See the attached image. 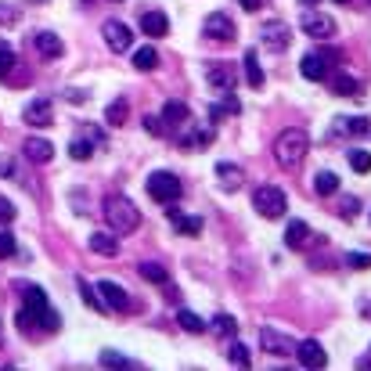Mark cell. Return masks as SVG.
Returning a JSON list of instances; mask_svg holds the SVG:
<instances>
[{
    "label": "cell",
    "instance_id": "6da1fadb",
    "mask_svg": "<svg viewBox=\"0 0 371 371\" xmlns=\"http://www.w3.org/2000/svg\"><path fill=\"white\" fill-rule=\"evenodd\" d=\"M306 152H310V137H306V130H299V127L278 134V141H274V159H278V166H285V170L303 166Z\"/></svg>",
    "mask_w": 371,
    "mask_h": 371
},
{
    "label": "cell",
    "instance_id": "7a4b0ae2",
    "mask_svg": "<svg viewBox=\"0 0 371 371\" xmlns=\"http://www.w3.org/2000/svg\"><path fill=\"white\" fill-rule=\"evenodd\" d=\"M105 216H109L116 235H130V231H137V223H141V210L130 198H123V195H112L105 202Z\"/></svg>",
    "mask_w": 371,
    "mask_h": 371
},
{
    "label": "cell",
    "instance_id": "3957f363",
    "mask_svg": "<svg viewBox=\"0 0 371 371\" xmlns=\"http://www.w3.org/2000/svg\"><path fill=\"white\" fill-rule=\"evenodd\" d=\"M253 205H256V213L260 216H271V220H278L281 213H285V191L281 188H271V184H263V188H256L253 191Z\"/></svg>",
    "mask_w": 371,
    "mask_h": 371
},
{
    "label": "cell",
    "instance_id": "277c9868",
    "mask_svg": "<svg viewBox=\"0 0 371 371\" xmlns=\"http://www.w3.org/2000/svg\"><path fill=\"white\" fill-rule=\"evenodd\" d=\"M299 26H303V33H306V36H314V40H332V36L339 33V26H336V18H332V15H324V11H310V8L303 11Z\"/></svg>",
    "mask_w": 371,
    "mask_h": 371
},
{
    "label": "cell",
    "instance_id": "5b68a950",
    "mask_svg": "<svg viewBox=\"0 0 371 371\" xmlns=\"http://www.w3.org/2000/svg\"><path fill=\"white\" fill-rule=\"evenodd\" d=\"M148 195L155 202H177L180 198V180L170 173V170H155L148 177Z\"/></svg>",
    "mask_w": 371,
    "mask_h": 371
},
{
    "label": "cell",
    "instance_id": "8992f818",
    "mask_svg": "<svg viewBox=\"0 0 371 371\" xmlns=\"http://www.w3.org/2000/svg\"><path fill=\"white\" fill-rule=\"evenodd\" d=\"M202 33L210 36V40H216V44H228V40H235V22H231V15H223V11H213L210 18L202 22Z\"/></svg>",
    "mask_w": 371,
    "mask_h": 371
},
{
    "label": "cell",
    "instance_id": "52a82bcc",
    "mask_svg": "<svg viewBox=\"0 0 371 371\" xmlns=\"http://www.w3.org/2000/svg\"><path fill=\"white\" fill-rule=\"evenodd\" d=\"M260 346L267 349V354H274V357H288V354H296V339L292 336H281L274 332V328H260Z\"/></svg>",
    "mask_w": 371,
    "mask_h": 371
},
{
    "label": "cell",
    "instance_id": "ba28073f",
    "mask_svg": "<svg viewBox=\"0 0 371 371\" xmlns=\"http://www.w3.org/2000/svg\"><path fill=\"white\" fill-rule=\"evenodd\" d=\"M260 40H263V47H271V51H285L288 44H292V29H288V22H267L260 29Z\"/></svg>",
    "mask_w": 371,
    "mask_h": 371
},
{
    "label": "cell",
    "instance_id": "9c48e42d",
    "mask_svg": "<svg viewBox=\"0 0 371 371\" xmlns=\"http://www.w3.org/2000/svg\"><path fill=\"white\" fill-rule=\"evenodd\" d=\"M101 33H105V44L119 54V51H130V44H134V33H130V26L127 22H116V18H109L105 26H101Z\"/></svg>",
    "mask_w": 371,
    "mask_h": 371
},
{
    "label": "cell",
    "instance_id": "30bf717a",
    "mask_svg": "<svg viewBox=\"0 0 371 371\" xmlns=\"http://www.w3.org/2000/svg\"><path fill=\"white\" fill-rule=\"evenodd\" d=\"M296 357H299L303 368H324V364H328V354H324V346H321L317 339L299 342V346H296Z\"/></svg>",
    "mask_w": 371,
    "mask_h": 371
},
{
    "label": "cell",
    "instance_id": "8fae6325",
    "mask_svg": "<svg viewBox=\"0 0 371 371\" xmlns=\"http://www.w3.org/2000/svg\"><path fill=\"white\" fill-rule=\"evenodd\" d=\"M97 292H101V299H105V306H112V310H130V296H127V288H123V285L97 281Z\"/></svg>",
    "mask_w": 371,
    "mask_h": 371
},
{
    "label": "cell",
    "instance_id": "7c38bea8",
    "mask_svg": "<svg viewBox=\"0 0 371 371\" xmlns=\"http://www.w3.org/2000/svg\"><path fill=\"white\" fill-rule=\"evenodd\" d=\"M26 123L29 127H51L54 123V109H51V101L47 97H36L26 105Z\"/></svg>",
    "mask_w": 371,
    "mask_h": 371
},
{
    "label": "cell",
    "instance_id": "4fadbf2b",
    "mask_svg": "<svg viewBox=\"0 0 371 371\" xmlns=\"http://www.w3.org/2000/svg\"><path fill=\"white\" fill-rule=\"evenodd\" d=\"M285 242H288V249H306V245L314 242L310 223H303V220H288V228H285Z\"/></svg>",
    "mask_w": 371,
    "mask_h": 371
},
{
    "label": "cell",
    "instance_id": "5bb4252c",
    "mask_svg": "<svg viewBox=\"0 0 371 371\" xmlns=\"http://www.w3.org/2000/svg\"><path fill=\"white\" fill-rule=\"evenodd\" d=\"M205 84H210L213 90H235V69L231 65H210L205 69Z\"/></svg>",
    "mask_w": 371,
    "mask_h": 371
},
{
    "label": "cell",
    "instance_id": "9a60e30c",
    "mask_svg": "<svg viewBox=\"0 0 371 371\" xmlns=\"http://www.w3.org/2000/svg\"><path fill=\"white\" fill-rule=\"evenodd\" d=\"M141 33H148V36H166V33H170L166 15H162V11H141Z\"/></svg>",
    "mask_w": 371,
    "mask_h": 371
},
{
    "label": "cell",
    "instance_id": "2e32d148",
    "mask_svg": "<svg viewBox=\"0 0 371 371\" xmlns=\"http://www.w3.org/2000/svg\"><path fill=\"white\" fill-rule=\"evenodd\" d=\"M166 216H170V223H173V228H177L180 235H188V238L202 235V220H198V216H184L180 210H173V205L166 210Z\"/></svg>",
    "mask_w": 371,
    "mask_h": 371
},
{
    "label": "cell",
    "instance_id": "e0dca14e",
    "mask_svg": "<svg viewBox=\"0 0 371 371\" xmlns=\"http://www.w3.org/2000/svg\"><path fill=\"white\" fill-rule=\"evenodd\" d=\"M299 72L306 76V79H324L328 76V65H324V54H303V61H299Z\"/></svg>",
    "mask_w": 371,
    "mask_h": 371
},
{
    "label": "cell",
    "instance_id": "ac0fdd59",
    "mask_svg": "<svg viewBox=\"0 0 371 371\" xmlns=\"http://www.w3.org/2000/svg\"><path fill=\"white\" fill-rule=\"evenodd\" d=\"M26 159H33V162H51V159H54V144L44 141V137H29V141H26Z\"/></svg>",
    "mask_w": 371,
    "mask_h": 371
},
{
    "label": "cell",
    "instance_id": "d6986e66",
    "mask_svg": "<svg viewBox=\"0 0 371 371\" xmlns=\"http://www.w3.org/2000/svg\"><path fill=\"white\" fill-rule=\"evenodd\" d=\"M33 44H36V51L44 54V58H58L61 51H65V44L58 40V33H36Z\"/></svg>",
    "mask_w": 371,
    "mask_h": 371
},
{
    "label": "cell",
    "instance_id": "ffe728a7",
    "mask_svg": "<svg viewBox=\"0 0 371 371\" xmlns=\"http://www.w3.org/2000/svg\"><path fill=\"white\" fill-rule=\"evenodd\" d=\"M90 249H94L97 256H116V253H119V238L109 235V231H94V235H90Z\"/></svg>",
    "mask_w": 371,
    "mask_h": 371
},
{
    "label": "cell",
    "instance_id": "44dd1931",
    "mask_svg": "<svg viewBox=\"0 0 371 371\" xmlns=\"http://www.w3.org/2000/svg\"><path fill=\"white\" fill-rule=\"evenodd\" d=\"M162 119H166L170 123V127H180V123H188L191 119V109L188 105H184V101H166V105H162Z\"/></svg>",
    "mask_w": 371,
    "mask_h": 371
},
{
    "label": "cell",
    "instance_id": "7402d4cb",
    "mask_svg": "<svg viewBox=\"0 0 371 371\" xmlns=\"http://www.w3.org/2000/svg\"><path fill=\"white\" fill-rule=\"evenodd\" d=\"M97 141H101V134H94V130L87 134V141H84V137H76V141L69 144V155H72L76 162H84V159H90V155H94V144H97Z\"/></svg>",
    "mask_w": 371,
    "mask_h": 371
},
{
    "label": "cell",
    "instance_id": "603a6c76",
    "mask_svg": "<svg viewBox=\"0 0 371 371\" xmlns=\"http://www.w3.org/2000/svg\"><path fill=\"white\" fill-rule=\"evenodd\" d=\"M242 65H245V79H249V87H253V90H260L267 76H263V69H260L256 51H245V61H242Z\"/></svg>",
    "mask_w": 371,
    "mask_h": 371
},
{
    "label": "cell",
    "instance_id": "cb8c5ba5",
    "mask_svg": "<svg viewBox=\"0 0 371 371\" xmlns=\"http://www.w3.org/2000/svg\"><path fill=\"white\" fill-rule=\"evenodd\" d=\"M332 94H339V97H361L364 90H361V84L354 76H346V72H339L336 79H332Z\"/></svg>",
    "mask_w": 371,
    "mask_h": 371
},
{
    "label": "cell",
    "instance_id": "d4e9b609",
    "mask_svg": "<svg viewBox=\"0 0 371 371\" xmlns=\"http://www.w3.org/2000/svg\"><path fill=\"white\" fill-rule=\"evenodd\" d=\"M216 177L223 188H242V166H235V162H216Z\"/></svg>",
    "mask_w": 371,
    "mask_h": 371
},
{
    "label": "cell",
    "instance_id": "484cf974",
    "mask_svg": "<svg viewBox=\"0 0 371 371\" xmlns=\"http://www.w3.org/2000/svg\"><path fill=\"white\" fill-rule=\"evenodd\" d=\"M26 306L36 314V321H40V314L47 310V296H44V288H40V285H29V288H26Z\"/></svg>",
    "mask_w": 371,
    "mask_h": 371
},
{
    "label": "cell",
    "instance_id": "4316f807",
    "mask_svg": "<svg viewBox=\"0 0 371 371\" xmlns=\"http://www.w3.org/2000/svg\"><path fill=\"white\" fill-rule=\"evenodd\" d=\"M314 191H317V195H336V191H339V177H336L332 170H321V173L314 177Z\"/></svg>",
    "mask_w": 371,
    "mask_h": 371
},
{
    "label": "cell",
    "instance_id": "83f0119b",
    "mask_svg": "<svg viewBox=\"0 0 371 371\" xmlns=\"http://www.w3.org/2000/svg\"><path fill=\"white\" fill-rule=\"evenodd\" d=\"M177 321H180L184 332H191V336H198V332H205V328H210L195 310H177Z\"/></svg>",
    "mask_w": 371,
    "mask_h": 371
},
{
    "label": "cell",
    "instance_id": "f1b7e54d",
    "mask_svg": "<svg viewBox=\"0 0 371 371\" xmlns=\"http://www.w3.org/2000/svg\"><path fill=\"white\" fill-rule=\"evenodd\" d=\"M127 112H130V105H127V97H116L112 105H109V112H105V119H109V127H123L127 123Z\"/></svg>",
    "mask_w": 371,
    "mask_h": 371
},
{
    "label": "cell",
    "instance_id": "f546056e",
    "mask_svg": "<svg viewBox=\"0 0 371 371\" xmlns=\"http://www.w3.org/2000/svg\"><path fill=\"white\" fill-rule=\"evenodd\" d=\"M159 65V51L155 47H141L137 54H134V69H141V72H152Z\"/></svg>",
    "mask_w": 371,
    "mask_h": 371
},
{
    "label": "cell",
    "instance_id": "4dcf8cb0",
    "mask_svg": "<svg viewBox=\"0 0 371 371\" xmlns=\"http://www.w3.org/2000/svg\"><path fill=\"white\" fill-rule=\"evenodd\" d=\"M141 278L144 281H155V285H166L170 281V271L162 263H141Z\"/></svg>",
    "mask_w": 371,
    "mask_h": 371
},
{
    "label": "cell",
    "instance_id": "1f68e13d",
    "mask_svg": "<svg viewBox=\"0 0 371 371\" xmlns=\"http://www.w3.org/2000/svg\"><path fill=\"white\" fill-rule=\"evenodd\" d=\"M213 332L228 339V336H235V332H238V321H235V317H228V314H220V317H213Z\"/></svg>",
    "mask_w": 371,
    "mask_h": 371
},
{
    "label": "cell",
    "instance_id": "d6a6232c",
    "mask_svg": "<svg viewBox=\"0 0 371 371\" xmlns=\"http://www.w3.org/2000/svg\"><path fill=\"white\" fill-rule=\"evenodd\" d=\"M339 130H346V134H368V130H371V119H364V116L342 119V123H339Z\"/></svg>",
    "mask_w": 371,
    "mask_h": 371
},
{
    "label": "cell",
    "instance_id": "836d02e7",
    "mask_svg": "<svg viewBox=\"0 0 371 371\" xmlns=\"http://www.w3.org/2000/svg\"><path fill=\"white\" fill-rule=\"evenodd\" d=\"M349 166H354L357 173H368V170H371V152L354 148V152H349Z\"/></svg>",
    "mask_w": 371,
    "mask_h": 371
},
{
    "label": "cell",
    "instance_id": "e575fe53",
    "mask_svg": "<svg viewBox=\"0 0 371 371\" xmlns=\"http://www.w3.org/2000/svg\"><path fill=\"white\" fill-rule=\"evenodd\" d=\"M101 364H105V368H141L137 361H127L123 354H112V349H105V354H101Z\"/></svg>",
    "mask_w": 371,
    "mask_h": 371
},
{
    "label": "cell",
    "instance_id": "d590c367",
    "mask_svg": "<svg viewBox=\"0 0 371 371\" xmlns=\"http://www.w3.org/2000/svg\"><path fill=\"white\" fill-rule=\"evenodd\" d=\"M228 361L249 368V346H245V342H231V346H228Z\"/></svg>",
    "mask_w": 371,
    "mask_h": 371
},
{
    "label": "cell",
    "instance_id": "8d00e7d4",
    "mask_svg": "<svg viewBox=\"0 0 371 371\" xmlns=\"http://www.w3.org/2000/svg\"><path fill=\"white\" fill-rule=\"evenodd\" d=\"M79 296H84V303L90 306V310H105V299H97V292L87 281H79Z\"/></svg>",
    "mask_w": 371,
    "mask_h": 371
},
{
    "label": "cell",
    "instance_id": "74e56055",
    "mask_svg": "<svg viewBox=\"0 0 371 371\" xmlns=\"http://www.w3.org/2000/svg\"><path fill=\"white\" fill-rule=\"evenodd\" d=\"M342 263L354 267V271H368V267H371V253H346Z\"/></svg>",
    "mask_w": 371,
    "mask_h": 371
},
{
    "label": "cell",
    "instance_id": "f35d334b",
    "mask_svg": "<svg viewBox=\"0 0 371 371\" xmlns=\"http://www.w3.org/2000/svg\"><path fill=\"white\" fill-rule=\"evenodd\" d=\"M11 65H15V51H11L8 40H0V76H8Z\"/></svg>",
    "mask_w": 371,
    "mask_h": 371
},
{
    "label": "cell",
    "instance_id": "ab89813d",
    "mask_svg": "<svg viewBox=\"0 0 371 371\" xmlns=\"http://www.w3.org/2000/svg\"><path fill=\"white\" fill-rule=\"evenodd\" d=\"M205 144H213V130H198L195 137L184 141V148H205Z\"/></svg>",
    "mask_w": 371,
    "mask_h": 371
},
{
    "label": "cell",
    "instance_id": "60d3db41",
    "mask_svg": "<svg viewBox=\"0 0 371 371\" xmlns=\"http://www.w3.org/2000/svg\"><path fill=\"white\" fill-rule=\"evenodd\" d=\"M18 245H15V235L11 231H0V256H15Z\"/></svg>",
    "mask_w": 371,
    "mask_h": 371
},
{
    "label": "cell",
    "instance_id": "b9f144b4",
    "mask_svg": "<svg viewBox=\"0 0 371 371\" xmlns=\"http://www.w3.org/2000/svg\"><path fill=\"white\" fill-rule=\"evenodd\" d=\"M18 328H22V332H33V328H36V314L29 310V306H26V310H18Z\"/></svg>",
    "mask_w": 371,
    "mask_h": 371
},
{
    "label": "cell",
    "instance_id": "7bdbcfd3",
    "mask_svg": "<svg viewBox=\"0 0 371 371\" xmlns=\"http://www.w3.org/2000/svg\"><path fill=\"white\" fill-rule=\"evenodd\" d=\"M11 220H15V205H11V198L0 195V223H11Z\"/></svg>",
    "mask_w": 371,
    "mask_h": 371
},
{
    "label": "cell",
    "instance_id": "ee69618b",
    "mask_svg": "<svg viewBox=\"0 0 371 371\" xmlns=\"http://www.w3.org/2000/svg\"><path fill=\"white\" fill-rule=\"evenodd\" d=\"M18 22V11L11 4H0V26H15Z\"/></svg>",
    "mask_w": 371,
    "mask_h": 371
},
{
    "label": "cell",
    "instance_id": "f6af8a7d",
    "mask_svg": "<svg viewBox=\"0 0 371 371\" xmlns=\"http://www.w3.org/2000/svg\"><path fill=\"white\" fill-rule=\"evenodd\" d=\"M144 130H148V134H162V123H159V116H144Z\"/></svg>",
    "mask_w": 371,
    "mask_h": 371
},
{
    "label": "cell",
    "instance_id": "bcb514c9",
    "mask_svg": "<svg viewBox=\"0 0 371 371\" xmlns=\"http://www.w3.org/2000/svg\"><path fill=\"white\" fill-rule=\"evenodd\" d=\"M357 205H361V202H357L354 195H349V198H342V216H357Z\"/></svg>",
    "mask_w": 371,
    "mask_h": 371
},
{
    "label": "cell",
    "instance_id": "7dc6e473",
    "mask_svg": "<svg viewBox=\"0 0 371 371\" xmlns=\"http://www.w3.org/2000/svg\"><path fill=\"white\" fill-rule=\"evenodd\" d=\"M238 4H242L245 11H256V8H263V0H238Z\"/></svg>",
    "mask_w": 371,
    "mask_h": 371
},
{
    "label": "cell",
    "instance_id": "c3c4849f",
    "mask_svg": "<svg viewBox=\"0 0 371 371\" xmlns=\"http://www.w3.org/2000/svg\"><path fill=\"white\" fill-rule=\"evenodd\" d=\"M11 170H15V166H11V159H8V155H0V173H8V177H11Z\"/></svg>",
    "mask_w": 371,
    "mask_h": 371
},
{
    "label": "cell",
    "instance_id": "681fc988",
    "mask_svg": "<svg viewBox=\"0 0 371 371\" xmlns=\"http://www.w3.org/2000/svg\"><path fill=\"white\" fill-rule=\"evenodd\" d=\"M299 4H303V8H314V4H321V0H299Z\"/></svg>",
    "mask_w": 371,
    "mask_h": 371
},
{
    "label": "cell",
    "instance_id": "f907efd6",
    "mask_svg": "<svg viewBox=\"0 0 371 371\" xmlns=\"http://www.w3.org/2000/svg\"><path fill=\"white\" fill-rule=\"evenodd\" d=\"M336 4H349V0H336Z\"/></svg>",
    "mask_w": 371,
    "mask_h": 371
},
{
    "label": "cell",
    "instance_id": "816d5d0a",
    "mask_svg": "<svg viewBox=\"0 0 371 371\" xmlns=\"http://www.w3.org/2000/svg\"><path fill=\"white\" fill-rule=\"evenodd\" d=\"M368 220H371V216H368Z\"/></svg>",
    "mask_w": 371,
    "mask_h": 371
}]
</instances>
